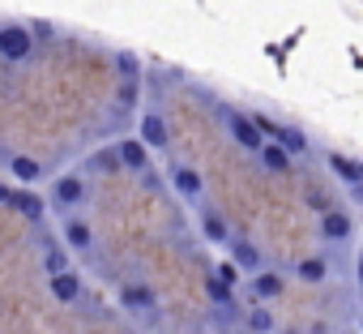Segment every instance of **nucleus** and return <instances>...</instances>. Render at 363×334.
I'll list each match as a JSON object with an SVG mask.
<instances>
[{"instance_id":"nucleus-27","label":"nucleus","mask_w":363,"mask_h":334,"mask_svg":"<svg viewBox=\"0 0 363 334\" xmlns=\"http://www.w3.org/2000/svg\"><path fill=\"white\" fill-rule=\"evenodd\" d=\"M9 193H13V189H9L5 181H0V206H9Z\"/></svg>"},{"instance_id":"nucleus-13","label":"nucleus","mask_w":363,"mask_h":334,"mask_svg":"<svg viewBox=\"0 0 363 334\" xmlns=\"http://www.w3.org/2000/svg\"><path fill=\"white\" fill-rule=\"evenodd\" d=\"M48 283H52V296H56V300H65V304H73V300L82 296V279H77L73 270H65V274H52Z\"/></svg>"},{"instance_id":"nucleus-15","label":"nucleus","mask_w":363,"mask_h":334,"mask_svg":"<svg viewBox=\"0 0 363 334\" xmlns=\"http://www.w3.org/2000/svg\"><path fill=\"white\" fill-rule=\"evenodd\" d=\"M9 206L22 210L26 219H43V198H35L30 189H13V193H9Z\"/></svg>"},{"instance_id":"nucleus-22","label":"nucleus","mask_w":363,"mask_h":334,"mask_svg":"<svg viewBox=\"0 0 363 334\" xmlns=\"http://www.w3.org/2000/svg\"><path fill=\"white\" fill-rule=\"evenodd\" d=\"M43 266H48V274H65V270H69V253H65V249H48Z\"/></svg>"},{"instance_id":"nucleus-20","label":"nucleus","mask_w":363,"mask_h":334,"mask_svg":"<svg viewBox=\"0 0 363 334\" xmlns=\"http://www.w3.org/2000/svg\"><path fill=\"white\" fill-rule=\"evenodd\" d=\"M116 69H120L124 82H137V77H141V60H137L133 52H116Z\"/></svg>"},{"instance_id":"nucleus-28","label":"nucleus","mask_w":363,"mask_h":334,"mask_svg":"<svg viewBox=\"0 0 363 334\" xmlns=\"http://www.w3.org/2000/svg\"><path fill=\"white\" fill-rule=\"evenodd\" d=\"M359 287H363V257H359Z\"/></svg>"},{"instance_id":"nucleus-16","label":"nucleus","mask_w":363,"mask_h":334,"mask_svg":"<svg viewBox=\"0 0 363 334\" xmlns=\"http://www.w3.org/2000/svg\"><path fill=\"white\" fill-rule=\"evenodd\" d=\"M197 223H201V236H206V240H210V244H223V240H227V236H231V232H227V223H223V215H218V210H201V219H197Z\"/></svg>"},{"instance_id":"nucleus-5","label":"nucleus","mask_w":363,"mask_h":334,"mask_svg":"<svg viewBox=\"0 0 363 334\" xmlns=\"http://www.w3.org/2000/svg\"><path fill=\"white\" fill-rule=\"evenodd\" d=\"M116 158H120V167H128V172H141L145 176V141L141 137H124V141H116Z\"/></svg>"},{"instance_id":"nucleus-8","label":"nucleus","mask_w":363,"mask_h":334,"mask_svg":"<svg viewBox=\"0 0 363 334\" xmlns=\"http://www.w3.org/2000/svg\"><path fill=\"white\" fill-rule=\"evenodd\" d=\"M52 198H56L60 206H77V202L86 198V181H82V176H60V181L52 185Z\"/></svg>"},{"instance_id":"nucleus-23","label":"nucleus","mask_w":363,"mask_h":334,"mask_svg":"<svg viewBox=\"0 0 363 334\" xmlns=\"http://www.w3.org/2000/svg\"><path fill=\"white\" fill-rule=\"evenodd\" d=\"M206 291H210L218 304H227V300H231V283H223L218 274H210V279H206Z\"/></svg>"},{"instance_id":"nucleus-9","label":"nucleus","mask_w":363,"mask_h":334,"mask_svg":"<svg viewBox=\"0 0 363 334\" xmlns=\"http://www.w3.org/2000/svg\"><path fill=\"white\" fill-rule=\"evenodd\" d=\"M320 236L325 240H346L350 236V215L346 210H320Z\"/></svg>"},{"instance_id":"nucleus-21","label":"nucleus","mask_w":363,"mask_h":334,"mask_svg":"<svg viewBox=\"0 0 363 334\" xmlns=\"http://www.w3.org/2000/svg\"><path fill=\"white\" fill-rule=\"evenodd\" d=\"M248 330H252V334H269V330H274L269 308H252V313H248Z\"/></svg>"},{"instance_id":"nucleus-18","label":"nucleus","mask_w":363,"mask_h":334,"mask_svg":"<svg viewBox=\"0 0 363 334\" xmlns=\"http://www.w3.org/2000/svg\"><path fill=\"white\" fill-rule=\"evenodd\" d=\"M120 296H124V304H128V308H145V313L154 308V291H150V287H141V283H124V291H120Z\"/></svg>"},{"instance_id":"nucleus-14","label":"nucleus","mask_w":363,"mask_h":334,"mask_svg":"<svg viewBox=\"0 0 363 334\" xmlns=\"http://www.w3.org/2000/svg\"><path fill=\"white\" fill-rule=\"evenodd\" d=\"M252 296H257V300L282 296V274H278V270H257V274H252Z\"/></svg>"},{"instance_id":"nucleus-24","label":"nucleus","mask_w":363,"mask_h":334,"mask_svg":"<svg viewBox=\"0 0 363 334\" xmlns=\"http://www.w3.org/2000/svg\"><path fill=\"white\" fill-rule=\"evenodd\" d=\"M90 163H94V167H103V172H120V158H116V154H103V150H99Z\"/></svg>"},{"instance_id":"nucleus-10","label":"nucleus","mask_w":363,"mask_h":334,"mask_svg":"<svg viewBox=\"0 0 363 334\" xmlns=\"http://www.w3.org/2000/svg\"><path fill=\"white\" fill-rule=\"evenodd\" d=\"M9 172H13V181H22V185L30 189V185L43 176V163L30 158V154H13V158H9Z\"/></svg>"},{"instance_id":"nucleus-11","label":"nucleus","mask_w":363,"mask_h":334,"mask_svg":"<svg viewBox=\"0 0 363 334\" xmlns=\"http://www.w3.org/2000/svg\"><path fill=\"white\" fill-rule=\"evenodd\" d=\"M274 146H282L291 158L312 150V146H308V133H303V129H295V124H282V129H278V137H274Z\"/></svg>"},{"instance_id":"nucleus-17","label":"nucleus","mask_w":363,"mask_h":334,"mask_svg":"<svg viewBox=\"0 0 363 334\" xmlns=\"http://www.w3.org/2000/svg\"><path fill=\"white\" fill-rule=\"evenodd\" d=\"M295 274H299L303 283H325V279H329V266H325V257H303V262L295 266Z\"/></svg>"},{"instance_id":"nucleus-6","label":"nucleus","mask_w":363,"mask_h":334,"mask_svg":"<svg viewBox=\"0 0 363 334\" xmlns=\"http://www.w3.org/2000/svg\"><path fill=\"white\" fill-rule=\"evenodd\" d=\"M60 232H65V244H69V249H77V253H90V244H94V232H90V227H86L77 215H65Z\"/></svg>"},{"instance_id":"nucleus-19","label":"nucleus","mask_w":363,"mask_h":334,"mask_svg":"<svg viewBox=\"0 0 363 334\" xmlns=\"http://www.w3.org/2000/svg\"><path fill=\"white\" fill-rule=\"evenodd\" d=\"M261 163L269 167V172H291V154H286L282 146H274V141L261 146Z\"/></svg>"},{"instance_id":"nucleus-12","label":"nucleus","mask_w":363,"mask_h":334,"mask_svg":"<svg viewBox=\"0 0 363 334\" xmlns=\"http://www.w3.org/2000/svg\"><path fill=\"white\" fill-rule=\"evenodd\" d=\"M231 266H235V270L257 274V270H261V249H257V244H248V240H235V244H231Z\"/></svg>"},{"instance_id":"nucleus-26","label":"nucleus","mask_w":363,"mask_h":334,"mask_svg":"<svg viewBox=\"0 0 363 334\" xmlns=\"http://www.w3.org/2000/svg\"><path fill=\"white\" fill-rule=\"evenodd\" d=\"M214 274H218V279H223V283H235V279H240V270H235V266H218V270H214Z\"/></svg>"},{"instance_id":"nucleus-7","label":"nucleus","mask_w":363,"mask_h":334,"mask_svg":"<svg viewBox=\"0 0 363 334\" xmlns=\"http://www.w3.org/2000/svg\"><path fill=\"white\" fill-rule=\"evenodd\" d=\"M329 172L342 181V185H363V163L359 158H346V154H329Z\"/></svg>"},{"instance_id":"nucleus-2","label":"nucleus","mask_w":363,"mask_h":334,"mask_svg":"<svg viewBox=\"0 0 363 334\" xmlns=\"http://www.w3.org/2000/svg\"><path fill=\"white\" fill-rule=\"evenodd\" d=\"M227 129H231V137L240 141V150H252V154H261L265 137H261V129L252 124V116H244V112H227Z\"/></svg>"},{"instance_id":"nucleus-25","label":"nucleus","mask_w":363,"mask_h":334,"mask_svg":"<svg viewBox=\"0 0 363 334\" xmlns=\"http://www.w3.org/2000/svg\"><path fill=\"white\" fill-rule=\"evenodd\" d=\"M137 103V82H124L120 86V107H133Z\"/></svg>"},{"instance_id":"nucleus-3","label":"nucleus","mask_w":363,"mask_h":334,"mask_svg":"<svg viewBox=\"0 0 363 334\" xmlns=\"http://www.w3.org/2000/svg\"><path fill=\"white\" fill-rule=\"evenodd\" d=\"M137 137L145 141V150H167V146H171V129H167V120H162L158 112H145V116H141Z\"/></svg>"},{"instance_id":"nucleus-1","label":"nucleus","mask_w":363,"mask_h":334,"mask_svg":"<svg viewBox=\"0 0 363 334\" xmlns=\"http://www.w3.org/2000/svg\"><path fill=\"white\" fill-rule=\"evenodd\" d=\"M30 52H35V31H26V26H18V22H5V26H0V60L18 65V60H26Z\"/></svg>"},{"instance_id":"nucleus-4","label":"nucleus","mask_w":363,"mask_h":334,"mask_svg":"<svg viewBox=\"0 0 363 334\" xmlns=\"http://www.w3.org/2000/svg\"><path fill=\"white\" fill-rule=\"evenodd\" d=\"M171 185H175V193H179V198H193V202L206 193L201 172H197V167H184V163H175V167H171Z\"/></svg>"}]
</instances>
